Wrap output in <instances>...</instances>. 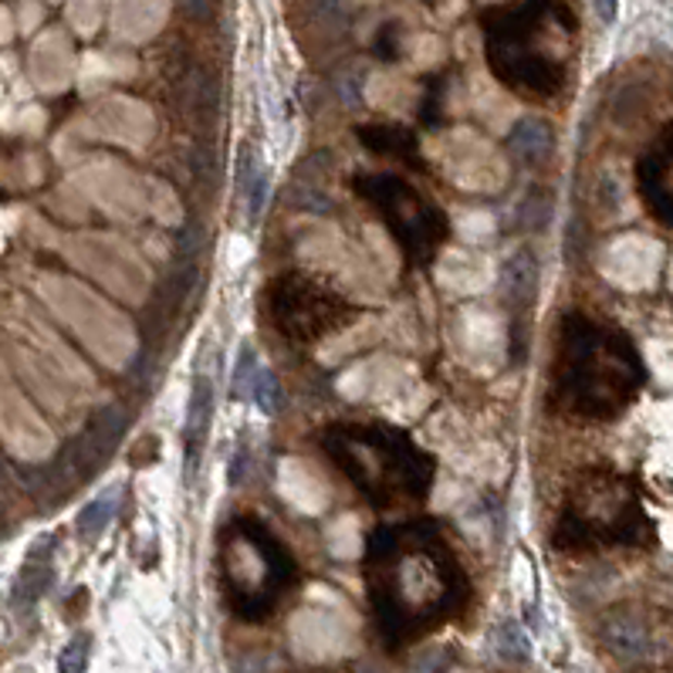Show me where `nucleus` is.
I'll use <instances>...</instances> for the list:
<instances>
[{"mask_svg":"<svg viewBox=\"0 0 673 673\" xmlns=\"http://www.w3.org/2000/svg\"><path fill=\"white\" fill-rule=\"evenodd\" d=\"M578 370L575 392L593 413H613L639 383V359L620 335H602L583 325L575 339Z\"/></svg>","mask_w":673,"mask_h":673,"instance_id":"obj_1","label":"nucleus"},{"mask_svg":"<svg viewBox=\"0 0 673 673\" xmlns=\"http://www.w3.org/2000/svg\"><path fill=\"white\" fill-rule=\"evenodd\" d=\"M639 183H644V197L657 217L673 224V126L639 163Z\"/></svg>","mask_w":673,"mask_h":673,"instance_id":"obj_2","label":"nucleus"},{"mask_svg":"<svg viewBox=\"0 0 673 673\" xmlns=\"http://www.w3.org/2000/svg\"><path fill=\"white\" fill-rule=\"evenodd\" d=\"M508 146H511V152H514V157L522 160V163L538 166V163L548 160V152H552L556 133H552V126H548L545 119H522V122H518V126L511 129Z\"/></svg>","mask_w":673,"mask_h":673,"instance_id":"obj_3","label":"nucleus"},{"mask_svg":"<svg viewBox=\"0 0 673 673\" xmlns=\"http://www.w3.org/2000/svg\"><path fill=\"white\" fill-rule=\"evenodd\" d=\"M440 278H444V285H450V291L474 295V291H484V288H487V282H491V271H487L484 258H474V254H450L447 264L440 267Z\"/></svg>","mask_w":673,"mask_h":673,"instance_id":"obj_4","label":"nucleus"},{"mask_svg":"<svg viewBox=\"0 0 673 673\" xmlns=\"http://www.w3.org/2000/svg\"><path fill=\"white\" fill-rule=\"evenodd\" d=\"M602 636H606L609 650L626 657V660H636V657H644V653L650 650V633H647V626L639 623V620H633V616H613V620L606 623Z\"/></svg>","mask_w":673,"mask_h":673,"instance_id":"obj_5","label":"nucleus"},{"mask_svg":"<svg viewBox=\"0 0 673 673\" xmlns=\"http://www.w3.org/2000/svg\"><path fill=\"white\" fill-rule=\"evenodd\" d=\"M501 285H504V295H508L511 301L532 298V291H535V258H532V251H514V254L504 261Z\"/></svg>","mask_w":673,"mask_h":673,"instance_id":"obj_6","label":"nucleus"},{"mask_svg":"<svg viewBox=\"0 0 673 673\" xmlns=\"http://www.w3.org/2000/svg\"><path fill=\"white\" fill-rule=\"evenodd\" d=\"M51 586V562L41 559V556H30L27 565L21 569L17 575V586H14V602H38L45 596V589Z\"/></svg>","mask_w":673,"mask_h":673,"instance_id":"obj_7","label":"nucleus"},{"mask_svg":"<svg viewBox=\"0 0 673 673\" xmlns=\"http://www.w3.org/2000/svg\"><path fill=\"white\" fill-rule=\"evenodd\" d=\"M112 518H115V491H109V495H102L96 501H88V508L78 514L82 538H99L102 532H109Z\"/></svg>","mask_w":673,"mask_h":673,"instance_id":"obj_8","label":"nucleus"},{"mask_svg":"<svg viewBox=\"0 0 673 673\" xmlns=\"http://www.w3.org/2000/svg\"><path fill=\"white\" fill-rule=\"evenodd\" d=\"M495 650H498V657L508 660V663H525V660L532 657L528 636L522 633V626L511 623V620H504V623L498 626V633H495Z\"/></svg>","mask_w":673,"mask_h":673,"instance_id":"obj_9","label":"nucleus"},{"mask_svg":"<svg viewBox=\"0 0 673 673\" xmlns=\"http://www.w3.org/2000/svg\"><path fill=\"white\" fill-rule=\"evenodd\" d=\"M210 383L207 379H197L194 386V403H190V416H187V440H190V453H197V440L207 434V423H210Z\"/></svg>","mask_w":673,"mask_h":673,"instance_id":"obj_10","label":"nucleus"},{"mask_svg":"<svg viewBox=\"0 0 673 673\" xmlns=\"http://www.w3.org/2000/svg\"><path fill=\"white\" fill-rule=\"evenodd\" d=\"M248 392L254 396V403H258L264 413H274V410H278V383H274V376H271L267 365L258 362V370H254V376H251Z\"/></svg>","mask_w":673,"mask_h":673,"instance_id":"obj_11","label":"nucleus"},{"mask_svg":"<svg viewBox=\"0 0 673 673\" xmlns=\"http://www.w3.org/2000/svg\"><path fill=\"white\" fill-rule=\"evenodd\" d=\"M88 657H91V636L88 633H78L72 644L61 650L58 657V670L61 673H85L88 666Z\"/></svg>","mask_w":673,"mask_h":673,"instance_id":"obj_12","label":"nucleus"},{"mask_svg":"<svg viewBox=\"0 0 673 673\" xmlns=\"http://www.w3.org/2000/svg\"><path fill=\"white\" fill-rule=\"evenodd\" d=\"M352 11V0H319V21L322 24H342Z\"/></svg>","mask_w":673,"mask_h":673,"instance_id":"obj_13","label":"nucleus"},{"mask_svg":"<svg viewBox=\"0 0 673 673\" xmlns=\"http://www.w3.org/2000/svg\"><path fill=\"white\" fill-rule=\"evenodd\" d=\"M254 370H258L254 352H251V349H244V352H240V362H237V370H234V389H237V392H248Z\"/></svg>","mask_w":673,"mask_h":673,"instance_id":"obj_14","label":"nucleus"},{"mask_svg":"<svg viewBox=\"0 0 673 673\" xmlns=\"http://www.w3.org/2000/svg\"><path fill=\"white\" fill-rule=\"evenodd\" d=\"M183 14H190L194 21H207L213 11V0H179Z\"/></svg>","mask_w":673,"mask_h":673,"instance_id":"obj_15","label":"nucleus"},{"mask_svg":"<svg viewBox=\"0 0 673 673\" xmlns=\"http://www.w3.org/2000/svg\"><path fill=\"white\" fill-rule=\"evenodd\" d=\"M596 4V11H599V17L609 24V21H616V11H620V0H593Z\"/></svg>","mask_w":673,"mask_h":673,"instance_id":"obj_16","label":"nucleus"}]
</instances>
